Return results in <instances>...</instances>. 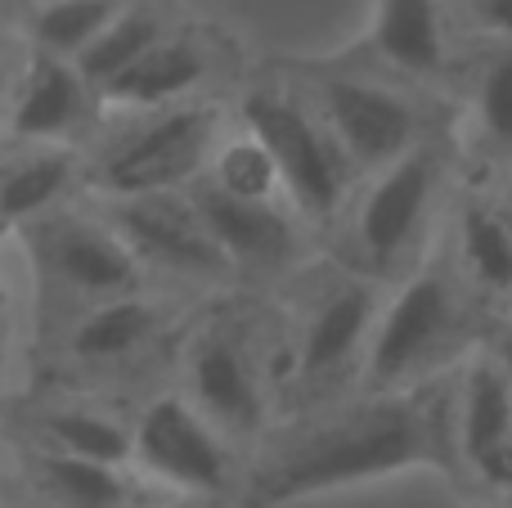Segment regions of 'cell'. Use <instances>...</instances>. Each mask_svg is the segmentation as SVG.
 Here are the masks:
<instances>
[{
    "instance_id": "cell-10",
    "label": "cell",
    "mask_w": 512,
    "mask_h": 508,
    "mask_svg": "<svg viewBox=\"0 0 512 508\" xmlns=\"http://www.w3.org/2000/svg\"><path fill=\"white\" fill-rule=\"evenodd\" d=\"M189 405L221 437H252L265 423V396L256 365L234 329H207L189 347Z\"/></svg>"
},
{
    "instance_id": "cell-21",
    "label": "cell",
    "mask_w": 512,
    "mask_h": 508,
    "mask_svg": "<svg viewBox=\"0 0 512 508\" xmlns=\"http://www.w3.org/2000/svg\"><path fill=\"white\" fill-rule=\"evenodd\" d=\"M41 437L54 455H72L104 468H131V428L104 410H81V405L54 410L45 414Z\"/></svg>"
},
{
    "instance_id": "cell-28",
    "label": "cell",
    "mask_w": 512,
    "mask_h": 508,
    "mask_svg": "<svg viewBox=\"0 0 512 508\" xmlns=\"http://www.w3.org/2000/svg\"><path fill=\"white\" fill-rule=\"evenodd\" d=\"M495 207L504 212V221L512 225V176H508V185H504V194H499V203H495Z\"/></svg>"
},
{
    "instance_id": "cell-2",
    "label": "cell",
    "mask_w": 512,
    "mask_h": 508,
    "mask_svg": "<svg viewBox=\"0 0 512 508\" xmlns=\"http://www.w3.org/2000/svg\"><path fill=\"white\" fill-rule=\"evenodd\" d=\"M472 342V311L463 275L441 261L409 270L387 306L378 311L369 351H364V383L369 392H409L436 378Z\"/></svg>"
},
{
    "instance_id": "cell-14",
    "label": "cell",
    "mask_w": 512,
    "mask_h": 508,
    "mask_svg": "<svg viewBox=\"0 0 512 508\" xmlns=\"http://www.w3.org/2000/svg\"><path fill=\"white\" fill-rule=\"evenodd\" d=\"M212 72V54H207L203 41L194 36H162L153 50H144L131 68L117 81H108L99 90V108H113V113H162V108L189 104L198 86Z\"/></svg>"
},
{
    "instance_id": "cell-13",
    "label": "cell",
    "mask_w": 512,
    "mask_h": 508,
    "mask_svg": "<svg viewBox=\"0 0 512 508\" xmlns=\"http://www.w3.org/2000/svg\"><path fill=\"white\" fill-rule=\"evenodd\" d=\"M99 99L95 90L81 81V72L50 54H32L27 63L23 90H18L14 108H9V135L18 144H63L72 149L81 131L90 126Z\"/></svg>"
},
{
    "instance_id": "cell-12",
    "label": "cell",
    "mask_w": 512,
    "mask_h": 508,
    "mask_svg": "<svg viewBox=\"0 0 512 508\" xmlns=\"http://www.w3.org/2000/svg\"><path fill=\"white\" fill-rule=\"evenodd\" d=\"M378 311H382V302L369 279L328 284V293L310 306L306 333H301V351H297L301 383H328L346 365H355L369 351Z\"/></svg>"
},
{
    "instance_id": "cell-5",
    "label": "cell",
    "mask_w": 512,
    "mask_h": 508,
    "mask_svg": "<svg viewBox=\"0 0 512 508\" xmlns=\"http://www.w3.org/2000/svg\"><path fill=\"white\" fill-rule=\"evenodd\" d=\"M441 194V153L414 144L405 158L373 171L351 212V248L364 279H391L409 266Z\"/></svg>"
},
{
    "instance_id": "cell-24",
    "label": "cell",
    "mask_w": 512,
    "mask_h": 508,
    "mask_svg": "<svg viewBox=\"0 0 512 508\" xmlns=\"http://www.w3.org/2000/svg\"><path fill=\"white\" fill-rule=\"evenodd\" d=\"M472 131L499 158H512V41H495L472 81Z\"/></svg>"
},
{
    "instance_id": "cell-4",
    "label": "cell",
    "mask_w": 512,
    "mask_h": 508,
    "mask_svg": "<svg viewBox=\"0 0 512 508\" xmlns=\"http://www.w3.org/2000/svg\"><path fill=\"white\" fill-rule=\"evenodd\" d=\"M216 144H221V113L212 104H176L162 113H144L99 158L90 185L108 203L144 194H180L207 176Z\"/></svg>"
},
{
    "instance_id": "cell-7",
    "label": "cell",
    "mask_w": 512,
    "mask_h": 508,
    "mask_svg": "<svg viewBox=\"0 0 512 508\" xmlns=\"http://www.w3.org/2000/svg\"><path fill=\"white\" fill-rule=\"evenodd\" d=\"M310 108L328 126V135L342 144L355 176L360 171L373 176L396 158H405L414 144H423L418 108L382 81L351 77V72H324L315 81V104Z\"/></svg>"
},
{
    "instance_id": "cell-22",
    "label": "cell",
    "mask_w": 512,
    "mask_h": 508,
    "mask_svg": "<svg viewBox=\"0 0 512 508\" xmlns=\"http://www.w3.org/2000/svg\"><path fill=\"white\" fill-rule=\"evenodd\" d=\"M41 482L63 508H131L135 504V473L131 468H104L72 455L41 450Z\"/></svg>"
},
{
    "instance_id": "cell-27",
    "label": "cell",
    "mask_w": 512,
    "mask_h": 508,
    "mask_svg": "<svg viewBox=\"0 0 512 508\" xmlns=\"http://www.w3.org/2000/svg\"><path fill=\"white\" fill-rule=\"evenodd\" d=\"M486 351H490V360H495V369L504 374V383L512 387V324H504V329L490 338Z\"/></svg>"
},
{
    "instance_id": "cell-25",
    "label": "cell",
    "mask_w": 512,
    "mask_h": 508,
    "mask_svg": "<svg viewBox=\"0 0 512 508\" xmlns=\"http://www.w3.org/2000/svg\"><path fill=\"white\" fill-rule=\"evenodd\" d=\"M203 180L216 185L221 194H230V198H248V203H283L279 176H274L265 149L252 140L248 131H239L234 140L221 135V144H216Z\"/></svg>"
},
{
    "instance_id": "cell-30",
    "label": "cell",
    "mask_w": 512,
    "mask_h": 508,
    "mask_svg": "<svg viewBox=\"0 0 512 508\" xmlns=\"http://www.w3.org/2000/svg\"><path fill=\"white\" fill-rule=\"evenodd\" d=\"M508 508H512V504H508Z\"/></svg>"
},
{
    "instance_id": "cell-18",
    "label": "cell",
    "mask_w": 512,
    "mask_h": 508,
    "mask_svg": "<svg viewBox=\"0 0 512 508\" xmlns=\"http://www.w3.org/2000/svg\"><path fill=\"white\" fill-rule=\"evenodd\" d=\"M454 257L468 288L486 297H512V225L495 203H463L454 225Z\"/></svg>"
},
{
    "instance_id": "cell-15",
    "label": "cell",
    "mask_w": 512,
    "mask_h": 508,
    "mask_svg": "<svg viewBox=\"0 0 512 508\" xmlns=\"http://www.w3.org/2000/svg\"><path fill=\"white\" fill-rule=\"evenodd\" d=\"M50 266L63 284L81 288L95 297H126L140 284V261L131 257L117 230L108 221H63L54 225L50 243Z\"/></svg>"
},
{
    "instance_id": "cell-1",
    "label": "cell",
    "mask_w": 512,
    "mask_h": 508,
    "mask_svg": "<svg viewBox=\"0 0 512 508\" xmlns=\"http://www.w3.org/2000/svg\"><path fill=\"white\" fill-rule=\"evenodd\" d=\"M454 401L432 383L369 392L288 437L248 486V508H283L400 473H441L454 464Z\"/></svg>"
},
{
    "instance_id": "cell-6",
    "label": "cell",
    "mask_w": 512,
    "mask_h": 508,
    "mask_svg": "<svg viewBox=\"0 0 512 508\" xmlns=\"http://www.w3.org/2000/svg\"><path fill=\"white\" fill-rule=\"evenodd\" d=\"M131 473L171 495L216 500L230 491V446L185 396H158L131 428Z\"/></svg>"
},
{
    "instance_id": "cell-29",
    "label": "cell",
    "mask_w": 512,
    "mask_h": 508,
    "mask_svg": "<svg viewBox=\"0 0 512 508\" xmlns=\"http://www.w3.org/2000/svg\"><path fill=\"white\" fill-rule=\"evenodd\" d=\"M131 508H167V504H153V500H144V504H140V500H135Z\"/></svg>"
},
{
    "instance_id": "cell-23",
    "label": "cell",
    "mask_w": 512,
    "mask_h": 508,
    "mask_svg": "<svg viewBox=\"0 0 512 508\" xmlns=\"http://www.w3.org/2000/svg\"><path fill=\"white\" fill-rule=\"evenodd\" d=\"M117 14H122V0H45L32 18L36 54L72 63Z\"/></svg>"
},
{
    "instance_id": "cell-9",
    "label": "cell",
    "mask_w": 512,
    "mask_h": 508,
    "mask_svg": "<svg viewBox=\"0 0 512 508\" xmlns=\"http://www.w3.org/2000/svg\"><path fill=\"white\" fill-rule=\"evenodd\" d=\"M454 455L481 486L512 495V387L490 351L468 360L454 392Z\"/></svg>"
},
{
    "instance_id": "cell-8",
    "label": "cell",
    "mask_w": 512,
    "mask_h": 508,
    "mask_svg": "<svg viewBox=\"0 0 512 508\" xmlns=\"http://www.w3.org/2000/svg\"><path fill=\"white\" fill-rule=\"evenodd\" d=\"M108 225L140 266H162L176 270V275H221V270H230L216 239L207 234L189 189L117 198V203H108Z\"/></svg>"
},
{
    "instance_id": "cell-11",
    "label": "cell",
    "mask_w": 512,
    "mask_h": 508,
    "mask_svg": "<svg viewBox=\"0 0 512 508\" xmlns=\"http://www.w3.org/2000/svg\"><path fill=\"white\" fill-rule=\"evenodd\" d=\"M198 216H203L207 234L216 239L221 257L230 266H252V270H283L297 261L301 252V230L292 221L288 203H248V198H230L207 180L189 185Z\"/></svg>"
},
{
    "instance_id": "cell-3",
    "label": "cell",
    "mask_w": 512,
    "mask_h": 508,
    "mask_svg": "<svg viewBox=\"0 0 512 508\" xmlns=\"http://www.w3.org/2000/svg\"><path fill=\"white\" fill-rule=\"evenodd\" d=\"M239 122L265 149L274 176H279L283 203L306 221H333L337 207L351 194L355 167L342 144L328 135L319 113L297 95L274 86H256L243 95Z\"/></svg>"
},
{
    "instance_id": "cell-17",
    "label": "cell",
    "mask_w": 512,
    "mask_h": 508,
    "mask_svg": "<svg viewBox=\"0 0 512 508\" xmlns=\"http://www.w3.org/2000/svg\"><path fill=\"white\" fill-rule=\"evenodd\" d=\"M72 176H77L72 149H63V144H27L18 158H9L0 167V230L50 212L68 194Z\"/></svg>"
},
{
    "instance_id": "cell-19",
    "label": "cell",
    "mask_w": 512,
    "mask_h": 508,
    "mask_svg": "<svg viewBox=\"0 0 512 508\" xmlns=\"http://www.w3.org/2000/svg\"><path fill=\"white\" fill-rule=\"evenodd\" d=\"M162 36H167V27H162V18L153 14L149 5H122V14L72 59V68H77L81 81L99 95L108 81L122 77V72L131 68L144 50H153Z\"/></svg>"
},
{
    "instance_id": "cell-20",
    "label": "cell",
    "mask_w": 512,
    "mask_h": 508,
    "mask_svg": "<svg viewBox=\"0 0 512 508\" xmlns=\"http://www.w3.org/2000/svg\"><path fill=\"white\" fill-rule=\"evenodd\" d=\"M158 329V311H153L144 297L126 293V297H108L104 306L86 315L72 333V356L90 360V365H104V360H122L135 347L153 338Z\"/></svg>"
},
{
    "instance_id": "cell-16",
    "label": "cell",
    "mask_w": 512,
    "mask_h": 508,
    "mask_svg": "<svg viewBox=\"0 0 512 508\" xmlns=\"http://www.w3.org/2000/svg\"><path fill=\"white\" fill-rule=\"evenodd\" d=\"M364 41L387 68L409 77H436L450 54L441 0H373V23Z\"/></svg>"
},
{
    "instance_id": "cell-26",
    "label": "cell",
    "mask_w": 512,
    "mask_h": 508,
    "mask_svg": "<svg viewBox=\"0 0 512 508\" xmlns=\"http://www.w3.org/2000/svg\"><path fill=\"white\" fill-rule=\"evenodd\" d=\"M463 5L495 41H512V0H463Z\"/></svg>"
}]
</instances>
